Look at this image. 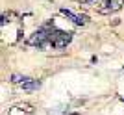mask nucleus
Segmentation results:
<instances>
[{
	"instance_id": "6",
	"label": "nucleus",
	"mask_w": 124,
	"mask_h": 115,
	"mask_svg": "<svg viewBox=\"0 0 124 115\" xmlns=\"http://www.w3.org/2000/svg\"><path fill=\"white\" fill-rule=\"evenodd\" d=\"M24 91H37V89L41 87V82L39 80H33V78H30L28 82H24V84L21 85Z\"/></svg>"
},
{
	"instance_id": "2",
	"label": "nucleus",
	"mask_w": 124,
	"mask_h": 115,
	"mask_svg": "<svg viewBox=\"0 0 124 115\" xmlns=\"http://www.w3.org/2000/svg\"><path fill=\"white\" fill-rule=\"evenodd\" d=\"M72 41V32H63V30H57L54 28L50 33V47L52 48H65L69 43Z\"/></svg>"
},
{
	"instance_id": "8",
	"label": "nucleus",
	"mask_w": 124,
	"mask_h": 115,
	"mask_svg": "<svg viewBox=\"0 0 124 115\" xmlns=\"http://www.w3.org/2000/svg\"><path fill=\"white\" fill-rule=\"evenodd\" d=\"M82 4H87V6H93V8H98L102 6V0H80Z\"/></svg>"
},
{
	"instance_id": "5",
	"label": "nucleus",
	"mask_w": 124,
	"mask_h": 115,
	"mask_svg": "<svg viewBox=\"0 0 124 115\" xmlns=\"http://www.w3.org/2000/svg\"><path fill=\"white\" fill-rule=\"evenodd\" d=\"M106 11H119L124 6V0H104Z\"/></svg>"
},
{
	"instance_id": "4",
	"label": "nucleus",
	"mask_w": 124,
	"mask_h": 115,
	"mask_svg": "<svg viewBox=\"0 0 124 115\" xmlns=\"http://www.w3.org/2000/svg\"><path fill=\"white\" fill-rule=\"evenodd\" d=\"M59 11H61L67 19H70L74 24H78V26H83V24L87 22V15H76V13H72V11L67 9V8H59Z\"/></svg>"
},
{
	"instance_id": "7",
	"label": "nucleus",
	"mask_w": 124,
	"mask_h": 115,
	"mask_svg": "<svg viewBox=\"0 0 124 115\" xmlns=\"http://www.w3.org/2000/svg\"><path fill=\"white\" fill-rule=\"evenodd\" d=\"M28 80L30 78H26V76H21V74H13V76H11V82H13V84H24V82H28Z\"/></svg>"
},
{
	"instance_id": "1",
	"label": "nucleus",
	"mask_w": 124,
	"mask_h": 115,
	"mask_svg": "<svg viewBox=\"0 0 124 115\" xmlns=\"http://www.w3.org/2000/svg\"><path fill=\"white\" fill-rule=\"evenodd\" d=\"M54 22H46L43 24L37 32H33L30 37H28V45L30 47H37V48H45V47H50V33L54 30Z\"/></svg>"
},
{
	"instance_id": "3",
	"label": "nucleus",
	"mask_w": 124,
	"mask_h": 115,
	"mask_svg": "<svg viewBox=\"0 0 124 115\" xmlns=\"http://www.w3.org/2000/svg\"><path fill=\"white\" fill-rule=\"evenodd\" d=\"M31 113H33V106L30 102H19L8 110V115H31Z\"/></svg>"
},
{
	"instance_id": "9",
	"label": "nucleus",
	"mask_w": 124,
	"mask_h": 115,
	"mask_svg": "<svg viewBox=\"0 0 124 115\" xmlns=\"http://www.w3.org/2000/svg\"><path fill=\"white\" fill-rule=\"evenodd\" d=\"M122 73H124V69H122Z\"/></svg>"
}]
</instances>
